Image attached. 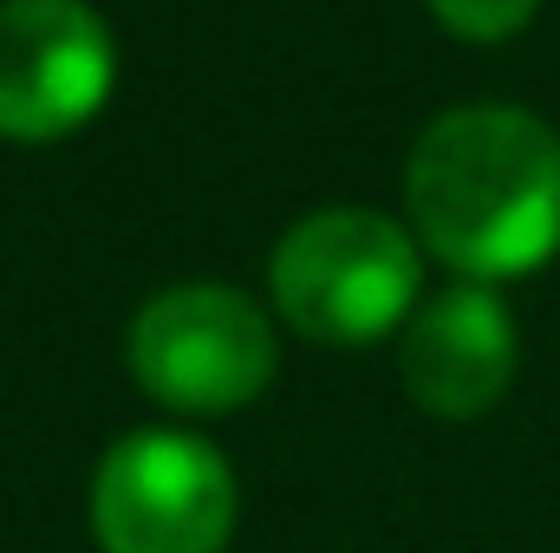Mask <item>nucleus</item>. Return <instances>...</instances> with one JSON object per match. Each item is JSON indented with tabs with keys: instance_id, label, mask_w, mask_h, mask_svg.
Instances as JSON below:
<instances>
[{
	"instance_id": "1",
	"label": "nucleus",
	"mask_w": 560,
	"mask_h": 553,
	"mask_svg": "<svg viewBox=\"0 0 560 553\" xmlns=\"http://www.w3.org/2000/svg\"><path fill=\"white\" fill-rule=\"evenodd\" d=\"M418 242L463 280H515L560 255V131L522 105L443 111L405 163Z\"/></svg>"
},
{
	"instance_id": "2",
	"label": "nucleus",
	"mask_w": 560,
	"mask_h": 553,
	"mask_svg": "<svg viewBox=\"0 0 560 553\" xmlns=\"http://www.w3.org/2000/svg\"><path fill=\"white\" fill-rule=\"evenodd\" d=\"M280 319L319 345H372L411 319L423 261L411 228L378 209H319L293 222L268 268Z\"/></svg>"
},
{
	"instance_id": "3",
	"label": "nucleus",
	"mask_w": 560,
	"mask_h": 553,
	"mask_svg": "<svg viewBox=\"0 0 560 553\" xmlns=\"http://www.w3.org/2000/svg\"><path fill=\"white\" fill-rule=\"evenodd\" d=\"M125 358H131V378L163 411L222 416L268 391L280 345L268 313L248 293L222 280H189L156 293L131 319Z\"/></svg>"
},
{
	"instance_id": "4",
	"label": "nucleus",
	"mask_w": 560,
	"mask_h": 553,
	"mask_svg": "<svg viewBox=\"0 0 560 553\" xmlns=\"http://www.w3.org/2000/svg\"><path fill=\"white\" fill-rule=\"evenodd\" d=\"M235 508L229 456L189 430H138L92 475V534L105 553H222Z\"/></svg>"
},
{
	"instance_id": "5",
	"label": "nucleus",
	"mask_w": 560,
	"mask_h": 553,
	"mask_svg": "<svg viewBox=\"0 0 560 553\" xmlns=\"http://www.w3.org/2000/svg\"><path fill=\"white\" fill-rule=\"evenodd\" d=\"M112 26L85 0H0V138L52 143L112 98Z\"/></svg>"
},
{
	"instance_id": "6",
	"label": "nucleus",
	"mask_w": 560,
	"mask_h": 553,
	"mask_svg": "<svg viewBox=\"0 0 560 553\" xmlns=\"http://www.w3.org/2000/svg\"><path fill=\"white\" fill-rule=\"evenodd\" d=\"M398 372L411 404L443 423L495 411L502 391L515 385V319L502 293L482 280H456L436 299H423L405 326Z\"/></svg>"
},
{
	"instance_id": "7",
	"label": "nucleus",
	"mask_w": 560,
	"mask_h": 553,
	"mask_svg": "<svg viewBox=\"0 0 560 553\" xmlns=\"http://www.w3.org/2000/svg\"><path fill=\"white\" fill-rule=\"evenodd\" d=\"M535 7H541V0H430V13H436L456 39H469V46L515 39V33L535 20Z\"/></svg>"
}]
</instances>
